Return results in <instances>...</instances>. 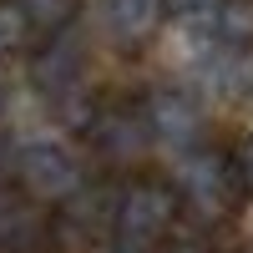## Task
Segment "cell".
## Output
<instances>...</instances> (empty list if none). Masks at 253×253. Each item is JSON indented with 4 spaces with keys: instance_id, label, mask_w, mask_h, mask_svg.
<instances>
[{
    "instance_id": "1",
    "label": "cell",
    "mask_w": 253,
    "mask_h": 253,
    "mask_svg": "<svg viewBox=\"0 0 253 253\" xmlns=\"http://www.w3.org/2000/svg\"><path fill=\"white\" fill-rule=\"evenodd\" d=\"M177 218H182V203L167 177H126L112 193V243L152 253L172 238Z\"/></svg>"
},
{
    "instance_id": "2",
    "label": "cell",
    "mask_w": 253,
    "mask_h": 253,
    "mask_svg": "<svg viewBox=\"0 0 253 253\" xmlns=\"http://www.w3.org/2000/svg\"><path fill=\"white\" fill-rule=\"evenodd\" d=\"M167 182H172L177 203L187 213H198L203 223L233 218V208L243 203L238 182H233V167H228V152H218V147H193V152H182L177 172Z\"/></svg>"
},
{
    "instance_id": "3",
    "label": "cell",
    "mask_w": 253,
    "mask_h": 253,
    "mask_svg": "<svg viewBox=\"0 0 253 253\" xmlns=\"http://www.w3.org/2000/svg\"><path fill=\"white\" fill-rule=\"evenodd\" d=\"M15 193L31 208H66L76 193H86V167L61 142H31L15 157Z\"/></svg>"
},
{
    "instance_id": "4",
    "label": "cell",
    "mask_w": 253,
    "mask_h": 253,
    "mask_svg": "<svg viewBox=\"0 0 253 253\" xmlns=\"http://www.w3.org/2000/svg\"><path fill=\"white\" fill-rule=\"evenodd\" d=\"M137 107H142V122H147V132H152V142L177 147V152L203 147L208 112H203V101L193 91H182V86H152Z\"/></svg>"
},
{
    "instance_id": "5",
    "label": "cell",
    "mask_w": 253,
    "mask_h": 253,
    "mask_svg": "<svg viewBox=\"0 0 253 253\" xmlns=\"http://www.w3.org/2000/svg\"><path fill=\"white\" fill-rule=\"evenodd\" d=\"M86 142L96 147L101 157H107L112 167H132L147 157V147H152V132H147V122H142V107H132V101H101V107H91L86 117Z\"/></svg>"
},
{
    "instance_id": "6",
    "label": "cell",
    "mask_w": 253,
    "mask_h": 253,
    "mask_svg": "<svg viewBox=\"0 0 253 253\" xmlns=\"http://www.w3.org/2000/svg\"><path fill=\"white\" fill-rule=\"evenodd\" d=\"M81 76H86V51H81V41L71 31L46 36L31 51V86L46 101H71L81 91Z\"/></svg>"
},
{
    "instance_id": "7",
    "label": "cell",
    "mask_w": 253,
    "mask_h": 253,
    "mask_svg": "<svg viewBox=\"0 0 253 253\" xmlns=\"http://www.w3.org/2000/svg\"><path fill=\"white\" fill-rule=\"evenodd\" d=\"M101 15H107V31L122 41V46H142L152 41L162 26V0H101Z\"/></svg>"
},
{
    "instance_id": "8",
    "label": "cell",
    "mask_w": 253,
    "mask_h": 253,
    "mask_svg": "<svg viewBox=\"0 0 253 253\" xmlns=\"http://www.w3.org/2000/svg\"><path fill=\"white\" fill-rule=\"evenodd\" d=\"M213 81L228 96H253V46H223L213 61Z\"/></svg>"
},
{
    "instance_id": "9",
    "label": "cell",
    "mask_w": 253,
    "mask_h": 253,
    "mask_svg": "<svg viewBox=\"0 0 253 253\" xmlns=\"http://www.w3.org/2000/svg\"><path fill=\"white\" fill-rule=\"evenodd\" d=\"M15 5L31 15L36 36H61V31H71L76 15H81V0H15Z\"/></svg>"
},
{
    "instance_id": "10",
    "label": "cell",
    "mask_w": 253,
    "mask_h": 253,
    "mask_svg": "<svg viewBox=\"0 0 253 253\" xmlns=\"http://www.w3.org/2000/svg\"><path fill=\"white\" fill-rule=\"evenodd\" d=\"M36 233V208L15 193V187H5L0 193V248H15V243H26Z\"/></svg>"
},
{
    "instance_id": "11",
    "label": "cell",
    "mask_w": 253,
    "mask_h": 253,
    "mask_svg": "<svg viewBox=\"0 0 253 253\" xmlns=\"http://www.w3.org/2000/svg\"><path fill=\"white\" fill-rule=\"evenodd\" d=\"M36 41V26H31V15L15 5V0H0V56H10V51H26Z\"/></svg>"
},
{
    "instance_id": "12",
    "label": "cell",
    "mask_w": 253,
    "mask_h": 253,
    "mask_svg": "<svg viewBox=\"0 0 253 253\" xmlns=\"http://www.w3.org/2000/svg\"><path fill=\"white\" fill-rule=\"evenodd\" d=\"M223 5L228 0H162V15L167 20H187V26H213Z\"/></svg>"
},
{
    "instance_id": "13",
    "label": "cell",
    "mask_w": 253,
    "mask_h": 253,
    "mask_svg": "<svg viewBox=\"0 0 253 253\" xmlns=\"http://www.w3.org/2000/svg\"><path fill=\"white\" fill-rule=\"evenodd\" d=\"M228 167H233V182H238V193L253 198V132H243L233 142V152H228Z\"/></svg>"
},
{
    "instance_id": "14",
    "label": "cell",
    "mask_w": 253,
    "mask_h": 253,
    "mask_svg": "<svg viewBox=\"0 0 253 253\" xmlns=\"http://www.w3.org/2000/svg\"><path fill=\"white\" fill-rule=\"evenodd\" d=\"M15 157H20V147L10 142V132H0V193L15 187Z\"/></svg>"
},
{
    "instance_id": "15",
    "label": "cell",
    "mask_w": 253,
    "mask_h": 253,
    "mask_svg": "<svg viewBox=\"0 0 253 253\" xmlns=\"http://www.w3.org/2000/svg\"><path fill=\"white\" fill-rule=\"evenodd\" d=\"M162 253H203V248H198V243H182V238H167Z\"/></svg>"
},
{
    "instance_id": "16",
    "label": "cell",
    "mask_w": 253,
    "mask_h": 253,
    "mask_svg": "<svg viewBox=\"0 0 253 253\" xmlns=\"http://www.w3.org/2000/svg\"><path fill=\"white\" fill-rule=\"evenodd\" d=\"M101 253H142V248H126V243H107Z\"/></svg>"
},
{
    "instance_id": "17",
    "label": "cell",
    "mask_w": 253,
    "mask_h": 253,
    "mask_svg": "<svg viewBox=\"0 0 253 253\" xmlns=\"http://www.w3.org/2000/svg\"><path fill=\"white\" fill-rule=\"evenodd\" d=\"M0 107H5V91H0Z\"/></svg>"
},
{
    "instance_id": "18",
    "label": "cell",
    "mask_w": 253,
    "mask_h": 253,
    "mask_svg": "<svg viewBox=\"0 0 253 253\" xmlns=\"http://www.w3.org/2000/svg\"><path fill=\"white\" fill-rule=\"evenodd\" d=\"M243 253H253V248H243Z\"/></svg>"
}]
</instances>
